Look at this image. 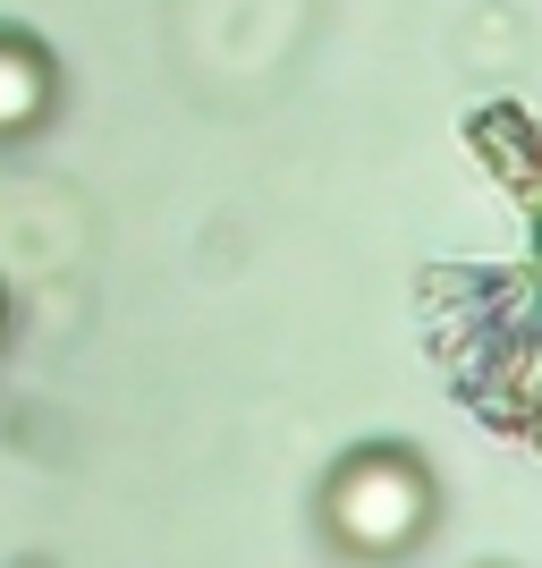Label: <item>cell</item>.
<instances>
[{
  "label": "cell",
  "mask_w": 542,
  "mask_h": 568,
  "mask_svg": "<svg viewBox=\"0 0 542 568\" xmlns=\"http://www.w3.org/2000/svg\"><path fill=\"white\" fill-rule=\"evenodd\" d=\"M425 518H432V484H425V467L399 458V450H365L356 467L330 475V526H339V544H356V551L416 544Z\"/></svg>",
  "instance_id": "cell-1"
},
{
  "label": "cell",
  "mask_w": 542,
  "mask_h": 568,
  "mask_svg": "<svg viewBox=\"0 0 542 568\" xmlns=\"http://www.w3.org/2000/svg\"><path fill=\"white\" fill-rule=\"evenodd\" d=\"M51 111V60L25 34H0V136H18Z\"/></svg>",
  "instance_id": "cell-2"
}]
</instances>
